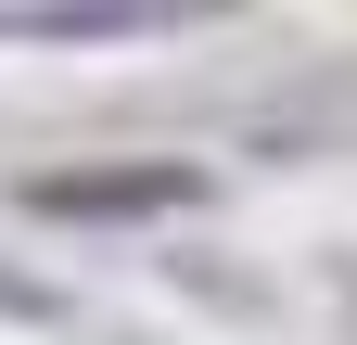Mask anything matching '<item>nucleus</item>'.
I'll list each match as a JSON object with an SVG mask.
<instances>
[{
  "mask_svg": "<svg viewBox=\"0 0 357 345\" xmlns=\"http://www.w3.org/2000/svg\"><path fill=\"white\" fill-rule=\"evenodd\" d=\"M178 179L153 166V179H38V205H166Z\"/></svg>",
  "mask_w": 357,
  "mask_h": 345,
  "instance_id": "f257e3e1",
  "label": "nucleus"
}]
</instances>
